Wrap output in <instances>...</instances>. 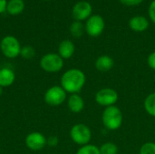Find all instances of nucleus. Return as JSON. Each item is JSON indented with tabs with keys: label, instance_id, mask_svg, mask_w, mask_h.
Listing matches in <instances>:
<instances>
[{
	"label": "nucleus",
	"instance_id": "1",
	"mask_svg": "<svg viewBox=\"0 0 155 154\" xmlns=\"http://www.w3.org/2000/svg\"><path fill=\"white\" fill-rule=\"evenodd\" d=\"M61 86L70 94L80 93L86 83L85 74L77 68H72L65 71L61 76Z\"/></svg>",
	"mask_w": 155,
	"mask_h": 154
},
{
	"label": "nucleus",
	"instance_id": "2",
	"mask_svg": "<svg viewBox=\"0 0 155 154\" xmlns=\"http://www.w3.org/2000/svg\"><path fill=\"white\" fill-rule=\"evenodd\" d=\"M124 122V116L121 109L116 105L106 107L102 113V123L109 131L118 130Z\"/></svg>",
	"mask_w": 155,
	"mask_h": 154
},
{
	"label": "nucleus",
	"instance_id": "3",
	"mask_svg": "<svg viewBox=\"0 0 155 154\" xmlns=\"http://www.w3.org/2000/svg\"><path fill=\"white\" fill-rule=\"evenodd\" d=\"M39 64L45 72L54 74L63 69L64 59L58 54L48 53L41 57Z\"/></svg>",
	"mask_w": 155,
	"mask_h": 154
},
{
	"label": "nucleus",
	"instance_id": "4",
	"mask_svg": "<svg viewBox=\"0 0 155 154\" xmlns=\"http://www.w3.org/2000/svg\"><path fill=\"white\" fill-rule=\"evenodd\" d=\"M21 48L20 42L14 35H6L3 37L0 42V50L2 54L9 59H14L20 55Z\"/></svg>",
	"mask_w": 155,
	"mask_h": 154
},
{
	"label": "nucleus",
	"instance_id": "5",
	"mask_svg": "<svg viewBox=\"0 0 155 154\" xmlns=\"http://www.w3.org/2000/svg\"><path fill=\"white\" fill-rule=\"evenodd\" d=\"M70 137L74 143L84 146L90 143L92 139V132L86 124L76 123L70 130Z\"/></svg>",
	"mask_w": 155,
	"mask_h": 154
},
{
	"label": "nucleus",
	"instance_id": "6",
	"mask_svg": "<svg viewBox=\"0 0 155 154\" xmlns=\"http://www.w3.org/2000/svg\"><path fill=\"white\" fill-rule=\"evenodd\" d=\"M119 100L118 93L110 87H104L100 89L94 95L95 103L103 107H110L116 104Z\"/></svg>",
	"mask_w": 155,
	"mask_h": 154
},
{
	"label": "nucleus",
	"instance_id": "7",
	"mask_svg": "<svg viewBox=\"0 0 155 154\" xmlns=\"http://www.w3.org/2000/svg\"><path fill=\"white\" fill-rule=\"evenodd\" d=\"M67 99V93L61 85H54L46 90L44 95V100L46 104L51 106H59Z\"/></svg>",
	"mask_w": 155,
	"mask_h": 154
},
{
	"label": "nucleus",
	"instance_id": "8",
	"mask_svg": "<svg viewBox=\"0 0 155 154\" xmlns=\"http://www.w3.org/2000/svg\"><path fill=\"white\" fill-rule=\"evenodd\" d=\"M84 26H85V33L89 36L98 37L104 31L105 22L102 15H93L86 20Z\"/></svg>",
	"mask_w": 155,
	"mask_h": 154
},
{
	"label": "nucleus",
	"instance_id": "9",
	"mask_svg": "<svg viewBox=\"0 0 155 154\" xmlns=\"http://www.w3.org/2000/svg\"><path fill=\"white\" fill-rule=\"evenodd\" d=\"M93 13V6L88 1L77 2L72 9V16L74 21L83 22L87 20Z\"/></svg>",
	"mask_w": 155,
	"mask_h": 154
},
{
	"label": "nucleus",
	"instance_id": "10",
	"mask_svg": "<svg viewBox=\"0 0 155 154\" xmlns=\"http://www.w3.org/2000/svg\"><path fill=\"white\" fill-rule=\"evenodd\" d=\"M25 143L28 149L32 151H40L47 144V139L39 132H32L25 137Z\"/></svg>",
	"mask_w": 155,
	"mask_h": 154
},
{
	"label": "nucleus",
	"instance_id": "11",
	"mask_svg": "<svg viewBox=\"0 0 155 154\" xmlns=\"http://www.w3.org/2000/svg\"><path fill=\"white\" fill-rule=\"evenodd\" d=\"M149 20L143 15H135L129 20V27L132 31L142 33L148 29Z\"/></svg>",
	"mask_w": 155,
	"mask_h": 154
},
{
	"label": "nucleus",
	"instance_id": "12",
	"mask_svg": "<svg viewBox=\"0 0 155 154\" xmlns=\"http://www.w3.org/2000/svg\"><path fill=\"white\" fill-rule=\"evenodd\" d=\"M67 107L74 113H81L84 108V100L78 93L70 94L67 99Z\"/></svg>",
	"mask_w": 155,
	"mask_h": 154
},
{
	"label": "nucleus",
	"instance_id": "13",
	"mask_svg": "<svg viewBox=\"0 0 155 154\" xmlns=\"http://www.w3.org/2000/svg\"><path fill=\"white\" fill-rule=\"evenodd\" d=\"M75 52V45L69 39L63 40L58 45V54L64 60L71 58Z\"/></svg>",
	"mask_w": 155,
	"mask_h": 154
},
{
	"label": "nucleus",
	"instance_id": "14",
	"mask_svg": "<svg viewBox=\"0 0 155 154\" xmlns=\"http://www.w3.org/2000/svg\"><path fill=\"white\" fill-rule=\"evenodd\" d=\"M114 61L113 57H111L110 55H107V54L100 55L99 57H97V59L95 60V63H94L95 68L99 72H102V73L109 72L110 70H112L114 68Z\"/></svg>",
	"mask_w": 155,
	"mask_h": 154
},
{
	"label": "nucleus",
	"instance_id": "15",
	"mask_svg": "<svg viewBox=\"0 0 155 154\" xmlns=\"http://www.w3.org/2000/svg\"><path fill=\"white\" fill-rule=\"evenodd\" d=\"M15 80V74L10 68L4 67L0 69V86L3 88L11 86Z\"/></svg>",
	"mask_w": 155,
	"mask_h": 154
},
{
	"label": "nucleus",
	"instance_id": "16",
	"mask_svg": "<svg viewBox=\"0 0 155 154\" xmlns=\"http://www.w3.org/2000/svg\"><path fill=\"white\" fill-rule=\"evenodd\" d=\"M25 9L24 0H9L7 1L6 12L11 15H20Z\"/></svg>",
	"mask_w": 155,
	"mask_h": 154
},
{
	"label": "nucleus",
	"instance_id": "17",
	"mask_svg": "<svg viewBox=\"0 0 155 154\" xmlns=\"http://www.w3.org/2000/svg\"><path fill=\"white\" fill-rule=\"evenodd\" d=\"M143 107L149 115L155 117V92L146 96L143 102Z\"/></svg>",
	"mask_w": 155,
	"mask_h": 154
},
{
	"label": "nucleus",
	"instance_id": "18",
	"mask_svg": "<svg viewBox=\"0 0 155 154\" xmlns=\"http://www.w3.org/2000/svg\"><path fill=\"white\" fill-rule=\"evenodd\" d=\"M85 32L84 25L80 21H74L70 25V33L75 38H80Z\"/></svg>",
	"mask_w": 155,
	"mask_h": 154
},
{
	"label": "nucleus",
	"instance_id": "19",
	"mask_svg": "<svg viewBox=\"0 0 155 154\" xmlns=\"http://www.w3.org/2000/svg\"><path fill=\"white\" fill-rule=\"evenodd\" d=\"M99 150L101 154H117L119 151L118 146L111 142L103 143L101 147H99Z\"/></svg>",
	"mask_w": 155,
	"mask_h": 154
},
{
	"label": "nucleus",
	"instance_id": "20",
	"mask_svg": "<svg viewBox=\"0 0 155 154\" xmlns=\"http://www.w3.org/2000/svg\"><path fill=\"white\" fill-rule=\"evenodd\" d=\"M76 154H101L100 150L97 146L94 144H86L84 146H81L78 151L76 152Z\"/></svg>",
	"mask_w": 155,
	"mask_h": 154
},
{
	"label": "nucleus",
	"instance_id": "21",
	"mask_svg": "<svg viewBox=\"0 0 155 154\" xmlns=\"http://www.w3.org/2000/svg\"><path fill=\"white\" fill-rule=\"evenodd\" d=\"M20 55L26 60H30L33 59L35 55V50L33 46L31 45H25L22 46L21 48V52H20Z\"/></svg>",
	"mask_w": 155,
	"mask_h": 154
},
{
	"label": "nucleus",
	"instance_id": "22",
	"mask_svg": "<svg viewBox=\"0 0 155 154\" xmlns=\"http://www.w3.org/2000/svg\"><path fill=\"white\" fill-rule=\"evenodd\" d=\"M140 154H155V143L148 142L141 146Z\"/></svg>",
	"mask_w": 155,
	"mask_h": 154
},
{
	"label": "nucleus",
	"instance_id": "23",
	"mask_svg": "<svg viewBox=\"0 0 155 154\" xmlns=\"http://www.w3.org/2000/svg\"><path fill=\"white\" fill-rule=\"evenodd\" d=\"M148 14L151 21L155 24V0H153L148 8Z\"/></svg>",
	"mask_w": 155,
	"mask_h": 154
},
{
	"label": "nucleus",
	"instance_id": "24",
	"mask_svg": "<svg viewBox=\"0 0 155 154\" xmlns=\"http://www.w3.org/2000/svg\"><path fill=\"white\" fill-rule=\"evenodd\" d=\"M120 2L126 6H136L141 5L143 0H120Z\"/></svg>",
	"mask_w": 155,
	"mask_h": 154
},
{
	"label": "nucleus",
	"instance_id": "25",
	"mask_svg": "<svg viewBox=\"0 0 155 154\" xmlns=\"http://www.w3.org/2000/svg\"><path fill=\"white\" fill-rule=\"evenodd\" d=\"M147 64H148V66L151 69H153V70L155 71V51L153 52V53H151L148 55V57H147Z\"/></svg>",
	"mask_w": 155,
	"mask_h": 154
},
{
	"label": "nucleus",
	"instance_id": "26",
	"mask_svg": "<svg viewBox=\"0 0 155 154\" xmlns=\"http://www.w3.org/2000/svg\"><path fill=\"white\" fill-rule=\"evenodd\" d=\"M47 144L51 147H54L58 144V138L56 136H51L47 139Z\"/></svg>",
	"mask_w": 155,
	"mask_h": 154
},
{
	"label": "nucleus",
	"instance_id": "27",
	"mask_svg": "<svg viewBox=\"0 0 155 154\" xmlns=\"http://www.w3.org/2000/svg\"><path fill=\"white\" fill-rule=\"evenodd\" d=\"M7 1L6 0H0V14H3L6 11Z\"/></svg>",
	"mask_w": 155,
	"mask_h": 154
},
{
	"label": "nucleus",
	"instance_id": "28",
	"mask_svg": "<svg viewBox=\"0 0 155 154\" xmlns=\"http://www.w3.org/2000/svg\"><path fill=\"white\" fill-rule=\"evenodd\" d=\"M2 93H3V87L0 86V96L2 95Z\"/></svg>",
	"mask_w": 155,
	"mask_h": 154
},
{
	"label": "nucleus",
	"instance_id": "29",
	"mask_svg": "<svg viewBox=\"0 0 155 154\" xmlns=\"http://www.w3.org/2000/svg\"><path fill=\"white\" fill-rule=\"evenodd\" d=\"M43 1H49V0H43Z\"/></svg>",
	"mask_w": 155,
	"mask_h": 154
}]
</instances>
